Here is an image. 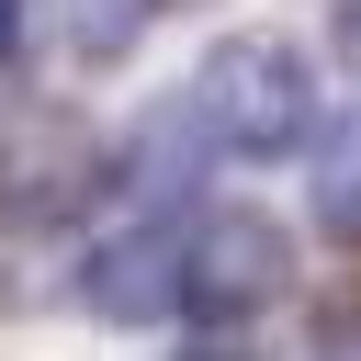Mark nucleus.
<instances>
[{"label":"nucleus","mask_w":361,"mask_h":361,"mask_svg":"<svg viewBox=\"0 0 361 361\" xmlns=\"http://www.w3.org/2000/svg\"><path fill=\"white\" fill-rule=\"evenodd\" d=\"M180 113H192L203 147H226V158H282V147L316 135V68H305L293 34H214V45L192 56Z\"/></svg>","instance_id":"1"},{"label":"nucleus","mask_w":361,"mask_h":361,"mask_svg":"<svg viewBox=\"0 0 361 361\" xmlns=\"http://www.w3.org/2000/svg\"><path fill=\"white\" fill-rule=\"evenodd\" d=\"M113 180H124V147L90 113L34 102V113L0 124V226H79Z\"/></svg>","instance_id":"2"},{"label":"nucleus","mask_w":361,"mask_h":361,"mask_svg":"<svg viewBox=\"0 0 361 361\" xmlns=\"http://www.w3.org/2000/svg\"><path fill=\"white\" fill-rule=\"evenodd\" d=\"M282 282H293V237H282L271 214L214 203V214H192V226H180V316L237 327V316H259Z\"/></svg>","instance_id":"3"},{"label":"nucleus","mask_w":361,"mask_h":361,"mask_svg":"<svg viewBox=\"0 0 361 361\" xmlns=\"http://www.w3.org/2000/svg\"><path fill=\"white\" fill-rule=\"evenodd\" d=\"M79 305L113 316V327L180 316V226H113V237L79 259Z\"/></svg>","instance_id":"4"},{"label":"nucleus","mask_w":361,"mask_h":361,"mask_svg":"<svg viewBox=\"0 0 361 361\" xmlns=\"http://www.w3.org/2000/svg\"><path fill=\"white\" fill-rule=\"evenodd\" d=\"M147 23H158V0H68V56L79 68H113Z\"/></svg>","instance_id":"5"},{"label":"nucleus","mask_w":361,"mask_h":361,"mask_svg":"<svg viewBox=\"0 0 361 361\" xmlns=\"http://www.w3.org/2000/svg\"><path fill=\"white\" fill-rule=\"evenodd\" d=\"M316 226L361 248V124H338L327 158H316Z\"/></svg>","instance_id":"6"},{"label":"nucleus","mask_w":361,"mask_h":361,"mask_svg":"<svg viewBox=\"0 0 361 361\" xmlns=\"http://www.w3.org/2000/svg\"><path fill=\"white\" fill-rule=\"evenodd\" d=\"M327 361H361V316H327Z\"/></svg>","instance_id":"7"},{"label":"nucleus","mask_w":361,"mask_h":361,"mask_svg":"<svg viewBox=\"0 0 361 361\" xmlns=\"http://www.w3.org/2000/svg\"><path fill=\"white\" fill-rule=\"evenodd\" d=\"M338 56H350V68H361V0H350V11H338Z\"/></svg>","instance_id":"8"},{"label":"nucleus","mask_w":361,"mask_h":361,"mask_svg":"<svg viewBox=\"0 0 361 361\" xmlns=\"http://www.w3.org/2000/svg\"><path fill=\"white\" fill-rule=\"evenodd\" d=\"M11 45H23V0H0V56H11Z\"/></svg>","instance_id":"9"},{"label":"nucleus","mask_w":361,"mask_h":361,"mask_svg":"<svg viewBox=\"0 0 361 361\" xmlns=\"http://www.w3.org/2000/svg\"><path fill=\"white\" fill-rule=\"evenodd\" d=\"M192 361H248V350H226V338H214V350H192Z\"/></svg>","instance_id":"10"}]
</instances>
